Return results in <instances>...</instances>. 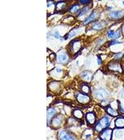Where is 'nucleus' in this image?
<instances>
[{"label":"nucleus","mask_w":124,"mask_h":140,"mask_svg":"<svg viewBox=\"0 0 124 140\" xmlns=\"http://www.w3.org/2000/svg\"><path fill=\"white\" fill-rule=\"evenodd\" d=\"M111 123L110 119L108 116L104 117L97 123L95 129L97 131H102L105 128H108Z\"/></svg>","instance_id":"1"},{"label":"nucleus","mask_w":124,"mask_h":140,"mask_svg":"<svg viewBox=\"0 0 124 140\" xmlns=\"http://www.w3.org/2000/svg\"><path fill=\"white\" fill-rule=\"evenodd\" d=\"M113 130L112 129L106 128L101 131L100 138L101 140H111L112 138Z\"/></svg>","instance_id":"2"},{"label":"nucleus","mask_w":124,"mask_h":140,"mask_svg":"<svg viewBox=\"0 0 124 140\" xmlns=\"http://www.w3.org/2000/svg\"><path fill=\"white\" fill-rule=\"evenodd\" d=\"M95 96L97 99L103 100L108 98V93L105 89H100L95 93Z\"/></svg>","instance_id":"3"},{"label":"nucleus","mask_w":124,"mask_h":140,"mask_svg":"<svg viewBox=\"0 0 124 140\" xmlns=\"http://www.w3.org/2000/svg\"><path fill=\"white\" fill-rule=\"evenodd\" d=\"M59 138L60 140H75V138L65 130L61 131L59 132Z\"/></svg>","instance_id":"4"},{"label":"nucleus","mask_w":124,"mask_h":140,"mask_svg":"<svg viewBox=\"0 0 124 140\" xmlns=\"http://www.w3.org/2000/svg\"><path fill=\"white\" fill-rule=\"evenodd\" d=\"M108 67L110 70L115 71H122V68L120 64L119 63L116 61H112L110 62L109 64Z\"/></svg>","instance_id":"5"},{"label":"nucleus","mask_w":124,"mask_h":140,"mask_svg":"<svg viewBox=\"0 0 124 140\" xmlns=\"http://www.w3.org/2000/svg\"><path fill=\"white\" fill-rule=\"evenodd\" d=\"M109 17L112 19H118L121 18L124 16V11H116L111 12Z\"/></svg>","instance_id":"6"},{"label":"nucleus","mask_w":124,"mask_h":140,"mask_svg":"<svg viewBox=\"0 0 124 140\" xmlns=\"http://www.w3.org/2000/svg\"><path fill=\"white\" fill-rule=\"evenodd\" d=\"M115 126L118 129L124 128V117H118L115 121Z\"/></svg>","instance_id":"7"},{"label":"nucleus","mask_w":124,"mask_h":140,"mask_svg":"<svg viewBox=\"0 0 124 140\" xmlns=\"http://www.w3.org/2000/svg\"><path fill=\"white\" fill-rule=\"evenodd\" d=\"M105 24L104 21H97L92 25V28L95 31H101L104 29Z\"/></svg>","instance_id":"8"},{"label":"nucleus","mask_w":124,"mask_h":140,"mask_svg":"<svg viewBox=\"0 0 124 140\" xmlns=\"http://www.w3.org/2000/svg\"><path fill=\"white\" fill-rule=\"evenodd\" d=\"M86 119L87 121L91 125L94 124L95 122L96 118L95 114L93 113H89L86 115Z\"/></svg>","instance_id":"9"},{"label":"nucleus","mask_w":124,"mask_h":140,"mask_svg":"<svg viewBox=\"0 0 124 140\" xmlns=\"http://www.w3.org/2000/svg\"><path fill=\"white\" fill-rule=\"evenodd\" d=\"M108 36L109 38H119L120 36V33L119 31H116L114 32L112 31H108Z\"/></svg>","instance_id":"10"},{"label":"nucleus","mask_w":124,"mask_h":140,"mask_svg":"<svg viewBox=\"0 0 124 140\" xmlns=\"http://www.w3.org/2000/svg\"><path fill=\"white\" fill-rule=\"evenodd\" d=\"M77 100L80 103H85L89 101L90 98L87 95H84L83 94H79L78 95Z\"/></svg>","instance_id":"11"},{"label":"nucleus","mask_w":124,"mask_h":140,"mask_svg":"<svg viewBox=\"0 0 124 140\" xmlns=\"http://www.w3.org/2000/svg\"><path fill=\"white\" fill-rule=\"evenodd\" d=\"M106 111L108 114L113 117H116L119 115L118 112L110 106H108L106 107Z\"/></svg>","instance_id":"12"},{"label":"nucleus","mask_w":124,"mask_h":140,"mask_svg":"<svg viewBox=\"0 0 124 140\" xmlns=\"http://www.w3.org/2000/svg\"><path fill=\"white\" fill-rule=\"evenodd\" d=\"M96 17V13L95 12H93L90 15L88 18L85 20L83 22V24L84 25H87L88 24L91 23V22L94 20Z\"/></svg>","instance_id":"13"},{"label":"nucleus","mask_w":124,"mask_h":140,"mask_svg":"<svg viewBox=\"0 0 124 140\" xmlns=\"http://www.w3.org/2000/svg\"><path fill=\"white\" fill-rule=\"evenodd\" d=\"M68 57L66 53H61L58 55V60L61 63H63L68 61Z\"/></svg>","instance_id":"14"},{"label":"nucleus","mask_w":124,"mask_h":140,"mask_svg":"<svg viewBox=\"0 0 124 140\" xmlns=\"http://www.w3.org/2000/svg\"><path fill=\"white\" fill-rule=\"evenodd\" d=\"M92 74L90 71H86L81 73V77L83 78L87 81H90L92 78Z\"/></svg>","instance_id":"15"},{"label":"nucleus","mask_w":124,"mask_h":140,"mask_svg":"<svg viewBox=\"0 0 124 140\" xmlns=\"http://www.w3.org/2000/svg\"><path fill=\"white\" fill-rule=\"evenodd\" d=\"M56 111L55 109L50 108L47 110V120L48 121L51 119L54 116Z\"/></svg>","instance_id":"16"},{"label":"nucleus","mask_w":124,"mask_h":140,"mask_svg":"<svg viewBox=\"0 0 124 140\" xmlns=\"http://www.w3.org/2000/svg\"><path fill=\"white\" fill-rule=\"evenodd\" d=\"M62 122V119L60 117H56L52 120V124L54 127H58L61 125Z\"/></svg>","instance_id":"17"},{"label":"nucleus","mask_w":124,"mask_h":140,"mask_svg":"<svg viewBox=\"0 0 124 140\" xmlns=\"http://www.w3.org/2000/svg\"><path fill=\"white\" fill-rule=\"evenodd\" d=\"M89 8L88 7H85L82 9V10H81V11L79 13V14L78 15L79 17H81L83 16V15L86 14L87 12L89 11Z\"/></svg>","instance_id":"18"},{"label":"nucleus","mask_w":124,"mask_h":140,"mask_svg":"<svg viewBox=\"0 0 124 140\" xmlns=\"http://www.w3.org/2000/svg\"><path fill=\"white\" fill-rule=\"evenodd\" d=\"M74 115L79 118H80L82 116V112L79 110H76L74 112Z\"/></svg>","instance_id":"19"},{"label":"nucleus","mask_w":124,"mask_h":140,"mask_svg":"<svg viewBox=\"0 0 124 140\" xmlns=\"http://www.w3.org/2000/svg\"><path fill=\"white\" fill-rule=\"evenodd\" d=\"M79 10V5H75L71 9L70 11L72 13H75V12H77Z\"/></svg>","instance_id":"20"},{"label":"nucleus","mask_w":124,"mask_h":140,"mask_svg":"<svg viewBox=\"0 0 124 140\" xmlns=\"http://www.w3.org/2000/svg\"><path fill=\"white\" fill-rule=\"evenodd\" d=\"M122 132L120 130H117V131H116L115 133V136L117 138H120L122 136Z\"/></svg>","instance_id":"21"},{"label":"nucleus","mask_w":124,"mask_h":140,"mask_svg":"<svg viewBox=\"0 0 124 140\" xmlns=\"http://www.w3.org/2000/svg\"><path fill=\"white\" fill-rule=\"evenodd\" d=\"M77 33V31H75V30H73L72 31H71L70 33L69 34V38H71L73 36H75V35Z\"/></svg>","instance_id":"22"},{"label":"nucleus","mask_w":124,"mask_h":140,"mask_svg":"<svg viewBox=\"0 0 124 140\" xmlns=\"http://www.w3.org/2000/svg\"><path fill=\"white\" fill-rule=\"evenodd\" d=\"M123 53H117V54H115L114 56L115 59L116 60H118L121 57L123 56Z\"/></svg>","instance_id":"23"},{"label":"nucleus","mask_w":124,"mask_h":140,"mask_svg":"<svg viewBox=\"0 0 124 140\" xmlns=\"http://www.w3.org/2000/svg\"><path fill=\"white\" fill-rule=\"evenodd\" d=\"M120 43L119 42H118L116 40H112V41H111V42H109V45H116V44H117V43Z\"/></svg>","instance_id":"24"},{"label":"nucleus","mask_w":124,"mask_h":140,"mask_svg":"<svg viewBox=\"0 0 124 140\" xmlns=\"http://www.w3.org/2000/svg\"><path fill=\"white\" fill-rule=\"evenodd\" d=\"M54 36L55 38H57V39H60L61 38V36H60V34L58 31H55L54 33Z\"/></svg>","instance_id":"25"},{"label":"nucleus","mask_w":124,"mask_h":140,"mask_svg":"<svg viewBox=\"0 0 124 140\" xmlns=\"http://www.w3.org/2000/svg\"><path fill=\"white\" fill-rule=\"evenodd\" d=\"M119 111L121 113L124 114V109L122 107L120 104L119 105Z\"/></svg>","instance_id":"26"},{"label":"nucleus","mask_w":124,"mask_h":140,"mask_svg":"<svg viewBox=\"0 0 124 140\" xmlns=\"http://www.w3.org/2000/svg\"><path fill=\"white\" fill-rule=\"evenodd\" d=\"M80 3H81L82 4H87L88 3H90V1H83V0H82V1H80Z\"/></svg>","instance_id":"27"},{"label":"nucleus","mask_w":124,"mask_h":140,"mask_svg":"<svg viewBox=\"0 0 124 140\" xmlns=\"http://www.w3.org/2000/svg\"><path fill=\"white\" fill-rule=\"evenodd\" d=\"M98 65H101L102 64V60L100 56H98Z\"/></svg>","instance_id":"28"},{"label":"nucleus","mask_w":124,"mask_h":140,"mask_svg":"<svg viewBox=\"0 0 124 140\" xmlns=\"http://www.w3.org/2000/svg\"><path fill=\"white\" fill-rule=\"evenodd\" d=\"M121 96V97L124 99V90L122 91Z\"/></svg>","instance_id":"29"},{"label":"nucleus","mask_w":124,"mask_h":140,"mask_svg":"<svg viewBox=\"0 0 124 140\" xmlns=\"http://www.w3.org/2000/svg\"><path fill=\"white\" fill-rule=\"evenodd\" d=\"M56 71L57 72H58V73H60V72H61V69H60V68H56Z\"/></svg>","instance_id":"30"},{"label":"nucleus","mask_w":124,"mask_h":140,"mask_svg":"<svg viewBox=\"0 0 124 140\" xmlns=\"http://www.w3.org/2000/svg\"><path fill=\"white\" fill-rule=\"evenodd\" d=\"M122 32H123V34H124V24H123V26H122Z\"/></svg>","instance_id":"31"},{"label":"nucleus","mask_w":124,"mask_h":140,"mask_svg":"<svg viewBox=\"0 0 124 140\" xmlns=\"http://www.w3.org/2000/svg\"><path fill=\"white\" fill-rule=\"evenodd\" d=\"M101 140V139H98V138H97V139H96V140Z\"/></svg>","instance_id":"32"},{"label":"nucleus","mask_w":124,"mask_h":140,"mask_svg":"<svg viewBox=\"0 0 124 140\" xmlns=\"http://www.w3.org/2000/svg\"><path fill=\"white\" fill-rule=\"evenodd\" d=\"M123 5H124V2H123Z\"/></svg>","instance_id":"33"}]
</instances>
